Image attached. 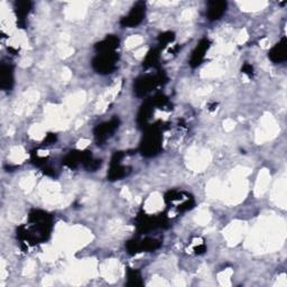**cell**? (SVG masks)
Masks as SVG:
<instances>
[{"label": "cell", "mask_w": 287, "mask_h": 287, "mask_svg": "<svg viewBox=\"0 0 287 287\" xmlns=\"http://www.w3.org/2000/svg\"><path fill=\"white\" fill-rule=\"evenodd\" d=\"M31 227L20 226L17 228V238L20 244L36 245L47 240L53 228V218L47 212L42 210H33L28 215Z\"/></svg>", "instance_id": "6da1fadb"}, {"label": "cell", "mask_w": 287, "mask_h": 287, "mask_svg": "<svg viewBox=\"0 0 287 287\" xmlns=\"http://www.w3.org/2000/svg\"><path fill=\"white\" fill-rule=\"evenodd\" d=\"M162 124L156 122L144 128L139 151L145 157H154L162 151Z\"/></svg>", "instance_id": "7a4b0ae2"}, {"label": "cell", "mask_w": 287, "mask_h": 287, "mask_svg": "<svg viewBox=\"0 0 287 287\" xmlns=\"http://www.w3.org/2000/svg\"><path fill=\"white\" fill-rule=\"evenodd\" d=\"M167 81H169V77H167L166 73L162 70H158V72L154 77L145 76L136 79V81L134 82V92L137 96L141 98V96H145L147 93H150L159 85L166 84Z\"/></svg>", "instance_id": "3957f363"}, {"label": "cell", "mask_w": 287, "mask_h": 287, "mask_svg": "<svg viewBox=\"0 0 287 287\" xmlns=\"http://www.w3.org/2000/svg\"><path fill=\"white\" fill-rule=\"evenodd\" d=\"M138 233H147L157 228H167L169 219L166 214L148 215L145 212H139L136 219Z\"/></svg>", "instance_id": "277c9868"}, {"label": "cell", "mask_w": 287, "mask_h": 287, "mask_svg": "<svg viewBox=\"0 0 287 287\" xmlns=\"http://www.w3.org/2000/svg\"><path fill=\"white\" fill-rule=\"evenodd\" d=\"M118 55L115 52L114 53H101L98 54L92 59V68L99 74H110L117 68Z\"/></svg>", "instance_id": "5b68a950"}, {"label": "cell", "mask_w": 287, "mask_h": 287, "mask_svg": "<svg viewBox=\"0 0 287 287\" xmlns=\"http://www.w3.org/2000/svg\"><path fill=\"white\" fill-rule=\"evenodd\" d=\"M119 126H120V119L118 117H114L111 120L96 126L95 128V137L98 145H101L107 139H109L119 128Z\"/></svg>", "instance_id": "8992f818"}, {"label": "cell", "mask_w": 287, "mask_h": 287, "mask_svg": "<svg viewBox=\"0 0 287 287\" xmlns=\"http://www.w3.org/2000/svg\"><path fill=\"white\" fill-rule=\"evenodd\" d=\"M145 15H146V5H145V2H137L130 10V13L124 18H121L120 25L122 27H136L144 20Z\"/></svg>", "instance_id": "52a82bcc"}, {"label": "cell", "mask_w": 287, "mask_h": 287, "mask_svg": "<svg viewBox=\"0 0 287 287\" xmlns=\"http://www.w3.org/2000/svg\"><path fill=\"white\" fill-rule=\"evenodd\" d=\"M211 42L208 38L201 39L197 46L194 48V51L192 52L191 58H190V65L192 68H197L201 63L203 62L204 57H206V54L209 48H210Z\"/></svg>", "instance_id": "ba28073f"}, {"label": "cell", "mask_w": 287, "mask_h": 287, "mask_svg": "<svg viewBox=\"0 0 287 287\" xmlns=\"http://www.w3.org/2000/svg\"><path fill=\"white\" fill-rule=\"evenodd\" d=\"M14 87V68L2 63L0 68V88L3 91H10Z\"/></svg>", "instance_id": "9c48e42d"}, {"label": "cell", "mask_w": 287, "mask_h": 287, "mask_svg": "<svg viewBox=\"0 0 287 287\" xmlns=\"http://www.w3.org/2000/svg\"><path fill=\"white\" fill-rule=\"evenodd\" d=\"M155 104L153 102L152 98L148 99L145 101L143 104H141L140 109H139V113H138L137 115V122H138V126L139 127H143L145 128L148 125V120H150V118L152 117V115L154 114V110H155Z\"/></svg>", "instance_id": "30bf717a"}, {"label": "cell", "mask_w": 287, "mask_h": 287, "mask_svg": "<svg viewBox=\"0 0 287 287\" xmlns=\"http://www.w3.org/2000/svg\"><path fill=\"white\" fill-rule=\"evenodd\" d=\"M268 57L274 63L285 62L287 58V39L286 37H283L281 42L271 48L268 53Z\"/></svg>", "instance_id": "8fae6325"}, {"label": "cell", "mask_w": 287, "mask_h": 287, "mask_svg": "<svg viewBox=\"0 0 287 287\" xmlns=\"http://www.w3.org/2000/svg\"><path fill=\"white\" fill-rule=\"evenodd\" d=\"M227 10L226 1H210L208 6V19L210 21L219 20Z\"/></svg>", "instance_id": "7c38bea8"}, {"label": "cell", "mask_w": 287, "mask_h": 287, "mask_svg": "<svg viewBox=\"0 0 287 287\" xmlns=\"http://www.w3.org/2000/svg\"><path fill=\"white\" fill-rule=\"evenodd\" d=\"M119 46V38L115 35H109L101 42L96 43L95 48L99 52V54L101 53H114L115 48Z\"/></svg>", "instance_id": "4fadbf2b"}, {"label": "cell", "mask_w": 287, "mask_h": 287, "mask_svg": "<svg viewBox=\"0 0 287 287\" xmlns=\"http://www.w3.org/2000/svg\"><path fill=\"white\" fill-rule=\"evenodd\" d=\"M32 9V2L28 0H24V1H17L15 3V14H16L18 26L20 28L25 27V18L27 17Z\"/></svg>", "instance_id": "5bb4252c"}, {"label": "cell", "mask_w": 287, "mask_h": 287, "mask_svg": "<svg viewBox=\"0 0 287 287\" xmlns=\"http://www.w3.org/2000/svg\"><path fill=\"white\" fill-rule=\"evenodd\" d=\"M132 172V167L130 166H122L121 164L118 165H110L109 172H108V180L114 182L119 181L121 178H124Z\"/></svg>", "instance_id": "9a60e30c"}, {"label": "cell", "mask_w": 287, "mask_h": 287, "mask_svg": "<svg viewBox=\"0 0 287 287\" xmlns=\"http://www.w3.org/2000/svg\"><path fill=\"white\" fill-rule=\"evenodd\" d=\"M84 152L81 151H73L70 152L68 155L65 156L64 159H63V165L69 167V169H77L80 164L83 163L84 159Z\"/></svg>", "instance_id": "2e32d148"}, {"label": "cell", "mask_w": 287, "mask_h": 287, "mask_svg": "<svg viewBox=\"0 0 287 287\" xmlns=\"http://www.w3.org/2000/svg\"><path fill=\"white\" fill-rule=\"evenodd\" d=\"M162 242L155 238H145L143 240H138V249L139 252H151L161 248Z\"/></svg>", "instance_id": "e0dca14e"}, {"label": "cell", "mask_w": 287, "mask_h": 287, "mask_svg": "<svg viewBox=\"0 0 287 287\" xmlns=\"http://www.w3.org/2000/svg\"><path fill=\"white\" fill-rule=\"evenodd\" d=\"M159 58H161V48H153L148 52L146 57L143 62V66L145 69L157 68L159 64Z\"/></svg>", "instance_id": "ac0fdd59"}, {"label": "cell", "mask_w": 287, "mask_h": 287, "mask_svg": "<svg viewBox=\"0 0 287 287\" xmlns=\"http://www.w3.org/2000/svg\"><path fill=\"white\" fill-rule=\"evenodd\" d=\"M127 279H128V282H127V285L128 286L135 287L144 285L140 273L136 269H133V268H128V269H127Z\"/></svg>", "instance_id": "d6986e66"}, {"label": "cell", "mask_w": 287, "mask_h": 287, "mask_svg": "<svg viewBox=\"0 0 287 287\" xmlns=\"http://www.w3.org/2000/svg\"><path fill=\"white\" fill-rule=\"evenodd\" d=\"M175 39V34L173 32H165L162 33L161 35L158 36V43H159V48L166 47L169 44L174 42Z\"/></svg>", "instance_id": "ffe728a7"}, {"label": "cell", "mask_w": 287, "mask_h": 287, "mask_svg": "<svg viewBox=\"0 0 287 287\" xmlns=\"http://www.w3.org/2000/svg\"><path fill=\"white\" fill-rule=\"evenodd\" d=\"M185 193L183 192H178V191H169L164 196V200L167 204H172L175 201H180L183 200V195Z\"/></svg>", "instance_id": "44dd1931"}, {"label": "cell", "mask_w": 287, "mask_h": 287, "mask_svg": "<svg viewBox=\"0 0 287 287\" xmlns=\"http://www.w3.org/2000/svg\"><path fill=\"white\" fill-rule=\"evenodd\" d=\"M153 102H154L155 107L157 108H165L167 104H169V98L163 93H157V95L154 96V98H152Z\"/></svg>", "instance_id": "7402d4cb"}, {"label": "cell", "mask_w": 287, "mask_h": 287, "mask_svg": "<svg viewBox=\"0 0 287 287\" xmlns=\"http://www.w3.org/2000/svg\"><path fill=\"white\" fill-rule=\"evenodd\" d=\"M195 207V201L193 197H188L184 202H182L180 206H177V210L180 212H186L192 210Z\"/></svg>", "instance_id": "603a6c76"}, {"label": "cell", "mask_w": 287, "mask_h": 287, "mask_svg": "<svg viewBox=\"0 0 287 287\" xmlns=\"http://www.w3.org/2000/svg\"><path fill=\"white\" fill-rule=\"evenodd\" d=\"M31 161L36 166L44 167L45 166L47 159L45 157H40V156L37 154V152L34 151V152H32V154H31Z\"/></svg>", "instance_id": "cb8c5ba5"}, {"label": "cell", "mask_w": 287, "mask_h": 287, "mask_svg": "<svg viewBox=\"0 0 287 287\" xmlns=\"http://www.w3.org/2000/svg\"><path fill=\"white\" fill-rule=\"evenodd\" d=\"M126 249H127V252L132 256L139 252V249H138V239L129 240L126 245Z\"/></svg>", "instance_id": "d4e9b609"}, {"label": "cell", "mask_w": 287, "mask_h": 287, "mask_svg": "<svg viewBox=\"0 0 287 287\" xmlns=\"http://www.w3.org/2000/svg\"><path fill=\"white\" fill-rule=\"evenodd\" d=\"M124 157H125V153L115 152L113 155V157H111L110 165H118V164H121V161Z\"/></svg>", "instance_id": "484cf974"}, {"label": "cell", "mask_w": 287, "mask_h": 287, "mask_svg": "<svg viewBox=\"0 0 287 287\" xmlns=\"http://www.w3.org/2000/svg\"><path fill=\"white\" fill-rule=\"evenodd\" d=\"M57 140V135H55V134L50 133V134H47V135H46V137H45V139H44V143L43 144L45 145V146H48V145H53Z\"/></svg>", "instance_id": "4316f807"}, {"label": "cell", "mask_w": 287, "mask_h": 287, "mask_svg": "<svg viewBox=\"0 0 287 287\" xmlns=\"http://www.w3.org/2000/svg\"><path fill=\"white\" fill-rule=\"evenodd\" d=\"M241 72L245 73V74H247V76H249V77L253 76V68H252V65L249 64V63H245V64L242 65V68H241Z\"/></svg>", "instance_id": "83f0119b"}, {"label": "cell", "mask_w": 287, "mask_h": 287, "mask_svg": "<svg viewBox=\"0 0 287 287\" xmlns=\"http://www.w3.org/2000/svg\"><path fill=\"white\" fill-rule=\"evenodd\" d=\"M43 174L46 175V176H55V171L52 169V167H48V166H44L43 167Z\"/></svg>", "instance_id": "f1b7e54d"}, {"label": "cell", "mask_w": 287, "mask_h": 287, "mask_svg": "<svg viewBox=\"0 0 287 287\" xmlns=\"http://www.w3.org/2000/svg\"><path fill=\"white\" fill-rule=\"evenodd\" d=\"M206 251H207V246L204 244H201L194 248V252L197 253V255H201V253H204Z\"/></svg>", "instance_id": "f546056e"}, {"label": "cell", "mask_w": 287, "mask_h": 287, "mask_svg": "<svg viewBox=\"0 0 287 287\" xmlns=\"http://www.w3.org/2000/svg\"><path fill=\"white\" fill-rule=\"evenodd\" d=\"M217 106H218L217 103H213V104H211L210 108H209V110H210V111H213V110H215V109H217Z\"/></svg>", "instance_id": "4dcf8cb0"}]
</instances>
